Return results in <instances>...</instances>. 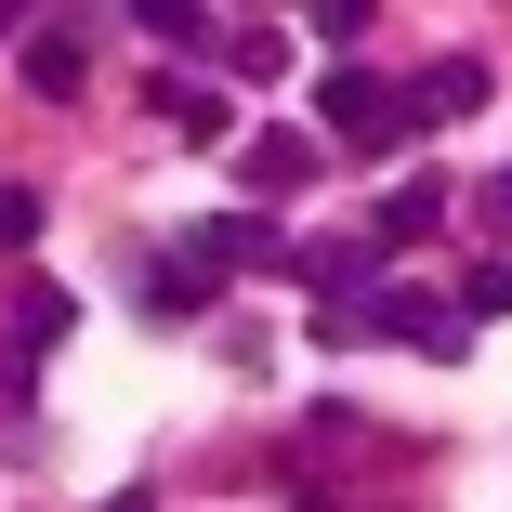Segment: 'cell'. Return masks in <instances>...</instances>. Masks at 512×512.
Listing matches in <instances>:
<instances>
[{"mask_svg":"<svg viewBox=\"0 0 512 512\" xmlns=\"http://www.w3.org/2000/svg\"><path fill=\"white\" fill-rule=\"evenodd\" d=\"M473 106H486V53H447V66H421V79L394 92V119H407V132H434V119H473Z\"/></svg>","mask_w":512,"mask_h":512,"instance_id":"1","label":"cell"},{"mask_svg":"<svg viewBox=\"0 0 512 512\" xmlns=\"http://www.w3.org/2000/svg\"><path fill=\"white\" fill-rule=\"evenodd\" d=\"M316 106H329V132H355V145H394V132H407V119H394V79H368V66H329Z\"/></svg>","mask_w":512,"mask_h":512,"instance_id":"2","label":"cell"},{"mask_svg":"<svg viewBox=\"0 0 512 512\" xmlns=\"http://www.w3.org/2000/svg\"><path fill=\"white\" fill-rule=\"evenodd\" d=\"M184 263H211V276H289V250H276V224H263V211L197 224V250H184Z\"/></svg>","mask_w":512,"mask_h":512,"instance_id":"3","label":"cell"},{"mask_svg":"<svg viewBox=\"0 0 512 512\" xmlns=\"http://www.w3.org/2000/svg\"><path fill=\"white\" fill-rule=\"evenodd\" d=\"M237 184H250V197L316 184V132H250V145H237Z\"/></svg>","mask_w":512,"mask_h":512,"instance_id":"4","label":"cell"},{"mask_svg":"<svg viewBox=\"0 0 512 512\" xmlns=\"http://www.w3.org/2000/svg\"><path fill=\"white\" fill-rule=\"evenodd\" d=\"M447 224V184L434 171H407V184H381V250H407V237H434Z\"/></svg>","mask_w":512,"mask_h":512,"instance_id":"5","label":"cell"},{"mask_svg":"<svg viewBox=\"0 0 512 512\" xmlns=\"http://www.w3.org/2000/svg\"><path fill=\"white\" fill-rule=\"evenodd\" d=\"M158 119H171V132H197V145H224V132H237V106H224L211 79H158Z\"/></svg>","mask_w":512,"mask_h":512,"instance_id":"6","label":"cell"},{"mask_svg":"<svg viewBox=\"0 0 512 512\" xmlns=\"http://www.w3.org/2000/svg\"><path fill=\"white\" fill-rule=\"evenodd\" d=\"M79 79H92V66H79V27H40V40H27V92H40V106H66Z\"/></svg>","mask_w":512,"mask_h":512,"instance_id":"7","label":"cell"},{"mask_svg":"<svg viewBox=\"0 0 512 512\" xmlns=\"http://www.w3.org/2000/svg\"><path fill=\"white\" fill-rule=\"evenodd\" d=\"M66 329H79L66 289H27V302H14V355H40V342H66Z\"/></svg>","mask_w":512,"mask_h":512,"instance_id":"8","label":"cell"},{"mask_svg":"<svg viewBox=\"0 0 512 512\" xmlns=\"http://www.w3.org/2000/svg\"><path fill=\"white\" fill-rule=\"evenodd\" d=\"M132 27H145V40H197V27H211V0H132Z\"/></svg>","mask_w":512,"mask_h":512,"instance_id":"9","label":"cell"},{"mask_svg":"<svg viewBox=\"0 0 512 512\" xmlns=\"http://www.w3.org/2000/svg\"><path fill=\"white\" fill-rule=\"evenodd\" d=\"M460 316H512V250H499V263H473V276H460Z\"/></svg>","mask_w":512,"mask_h":512,"instance_id":"10","label":"cell"},{"mask_svg":"<svg viewBox=\"0 0 512 512\" xmlns=\"http://www.w3.org/2000/svg\"><path fill=\"white\" fill-rule=\"evenodd\" d=\"M27 237H40V197H27V184H0V250H27Z\"/></svg>","mask_w":512,"mask_h":512,"instance_id":"11","label":"cell"},{"mask_svg":"<svg viewBox=\"0 0 512 512\" xmlns=\"http://www.w3.org/2000/svg\"><path fill=\"white\" fill-rule=\"evenodd\" d=\"M316 27H329V40H355V27H368V0H316Z\"/></svg>","mask_w":512,"mask_h":512,"instance_id":"12","label":"cell"},{"mask_svg":"<svg viewBox=\"0 0 512 512\" xmlns=\"http://www.w3.org/2000/svg\"><path fill=\"white\" fill-rule=\"evenodd\" d=\"M14 27H27V0H0V40H14Z\"/></svg>","mask_w":512,"mask_h":512,"instance_id":"13","label":"cell"}]
</instances>
